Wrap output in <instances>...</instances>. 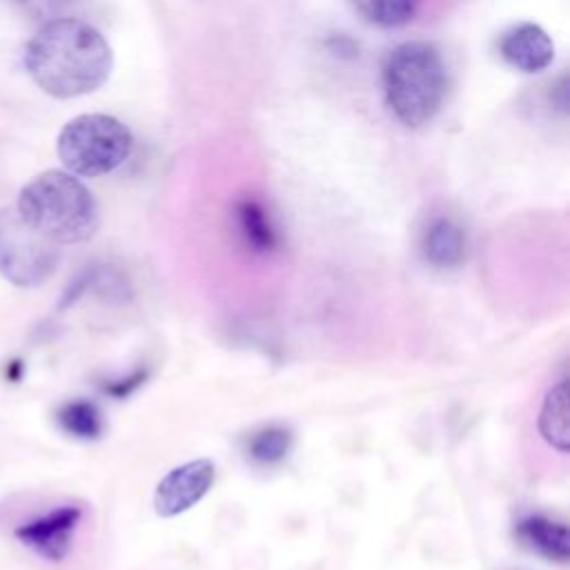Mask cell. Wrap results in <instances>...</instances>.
Returning <instances> with one entry per match:
<instances>
[{"label": "cell", "instance_id": "cell-5", "mask_svg": "<svg viewBox=\"0 0 570 570\" xmlns=\"http://www.w3.org/2000/svg\"><path fill=\"white\" fill-rule=\"evenodd\" d=\"M62 261L60 245L22 220L18 209H0V276L20 289L45 285Z\"/></svg>", "mask_w": 570, "mask_h": 570}, {"label": "cell", "instance_id": "cell-1", "mask_svg": "<svg viewBox=\"0 0 570 570\" xmlns=\"http://www.w3.org/2000/svg\"><path fill=\"white\" fill-rule=\"evenodd\" d=\"M24 67L31 80L53 98H78L102 87L114 67L107 38L85 20L45 22L29 40Z\"/></svg>", "mask_w": 570, "mask_h": 570}, {"label": "cell", "instance_id": "cell-16", "mask_svg": "<svg viewBox=\"0 0 570 570\" xmlns=\"http://www.w3.org/2000/svg\"><path fill=\"white\" fill-rule=\"evenodd\" d=\"M85 0H13V4L36 22H51L60 18H71V13Z\"/></svg>", "mask_w": 570, "mask_h": 570}, {"label": "cell", "instance_id": "cell-6", "mask_svg": "<svg viewBox=\"0 0 570 570\" xmlns=\"http://www.w3.org/2000/svg\"><path fill=\"white\" fill-rule=\"evenodd\" d=\"M216 476L209 459H194L169 470L154 492V510L158 517H176L196 505L212 488Z\"/></svg>", "mask_w": 570, "mask_h": 570}, {"label": "cell", "instance_id": "cell-18", "mask_svg": "<svg viewBox=\"0 0 570 570\" xmlns=\"http://www.w3.org/2000/svg\"><path fill=\"white\" fill-rule=\"evenodd\" d=\"M330 49H332V53H336V56H343V53H350V56H354L356 53V45L347 38V36H343V33H338V36H332L330 38Z\"/></svg>", "mask_w": 570, "mask_h": 570}, {"label": "cell", "instance_id": "cell-3", "mask_svg": "<svg viewBox=\"0 0 570 570\" xmlns=\"http://www.w3.org/2000/svg\"><path fill=\"white\" fill-rule=\"evenodd\" d=\"M16 209L24 223L58 245L85 243L100 225L94 194L73 174L60 169L31 178L20 189Z\"/></svg>", "mask_w": 570, "mask_h": 570}, {"label": "cell", "instance_id": "cell-7", "mask_svg": "<svg viewBox=\"0 0 570 570\" xmlns=\"http://www.w3.org/2000/svg\"><path fill=\"white\" fill-rule=\"evenodd\" d=\"M82 512L78 505H58L16 528V539L47 561H62L71 548Z\"/></svg>", "mask_w": 570, "mask_h": 570}, {"label": "cell", "instance_id": "cell-19", "mask_svg": "<svg viewBox=\"0 0 570 570\" xmlns=\"http://www.w3.org/2000/svg\"><path fill=\"white\" fill-rule=\"evenodd\" d=\"M22 372H24L22 361H20V358H13V361H9L7 367H4V379H7L9 383H18V381L22 379Z\"/></svg>", "mask_w": 570, "mask_h": 570}, {"label": "cell", "instance_id": "cell-17", "mask_svg": "<svg viewBox=\"0 0 570 570\" xmlns=\"http://www.w3.org/2000/svg\"><path fill=\"white\" fill-rule=\"evenodd\" d=\"M142 381H145V372H136V374H131V376H127V379H122V381H111V383H107V385H105V392L111 394V396H116V399H122V396H127L131 390H136Z\"/></svg>", "mask_w": 570, "mask_h": 570}, {"label": "cell", "instance_id": "cell-10", "mask_svg": "<svg viewBox=\"0 0 570 570\" xmlns=\"http://www.w3.org/2000/svg\"><path fill=\"white\" fill-rule=\"evenodd\" d=\"M234 223L240 243L252 254H272L278 247V232L261 200L240 198L234 207Z\"/></svg>", "mask_w": 570, "mask_h": 570}, {"label": "cell", "instance_id": "cell-11", "mask_svg": "<svg viewBox=\"0 0 570 570\" xmlns=\"http://www.w3.org/2000/svg\"><path fill=\"white\" fill-rule=\"evenodd\" d=\"M517 534L530 550L539 552L550 561L566 563L570 557L568 528L543 514H530L521 519L517 525Z\"/></svg>", "mask_w": 570, "mask_h": 570}, {"label": "cell", "instance_id": "cell-13", "mask_svg": "<svg viewBox=\"0 0 570 570\" xmlns=\"http://www.w3.org/2000/svg\"><path fill=\"white\" fill-rule=\"evenodd\" d=\"M58 428L80 441H94L102 434V414L96 403L87 399H73L56 410Z\"/></svg>", "mask_w": 570, "mask_h": 570}, {"label": "cell", "instance_id": "cell-9", "mask_svg": "<svg viewBox=\"0 0 570 570\" xmlns=\"http://www.w3.org/2000/svg\"><path fill=\"white\" fill-rule=\"evenodd\" d=\"M465 252L468 238L456 220L436 216L425 225L421 236V254L425 263L436 269H454L465 261Z\"/></svg>", "mask_w": 570, "mask_h": 570}, {"label": "cell", "instance_id": "cell-2", "mask_svg": "<svg viewBox=\"0 0 570 570\" xmlns=\"http://www.w3.org/2000/svg\"><path fill=\"white\" fill-rule=\"evenodd\" d=\"M390 111L410 129L430 125L448 94V69L441 51L425 40H407L390 49L381 65Z\"/></svg>", "mask_w": 570, "mask_h": 570}, {"label": "cell", "instance_id": "cell-4", "mask_svg": "<svg viewBox=\"0 0 570 570\" xmlns=\"http://www.w3.org/2000/svg\"><path fill=\"white\" fill-rule=\"evenodd\" d=\"M134 149L129 127L109 114H82L58 134V158L73 176H102L118 169Z\"/></svg>", "mask_w": 570, "mask_h": 570}, {"label": "cell", "instance_id": "cell-12", "mask_svg": "<svg viewBox=\"0 0 570 570\" xmlns=\"http://www.w3.org/2000/svg\"><path fill=\"white\" fill-rule=\"evenodd\" d=\"M539 432L541 436L557 448L559 452H568L570 430H568V383L561 379L552 385L543 399V407L539 412Z\"/></svg>", "mask_w": 570, "mask_h": 570}, {"label": "cell", "instance_id": "cell-14", "mask_svg": "<svg viewBox=\"0 0 570 570\" xmlns=\"http://www.w3.org/2000/svg\"><path fill=\"white\" fill-rule=\"evenodd\" d=\"M354 11L370 24L381 29H396L407 24L421 0H350Z\"/></svg>", "mask_w": 570, "mask_h": 570}, {"label": "cell", "instance_id": "cell-15", "mask_svg": "<svg viewBox=\"0 0 570 570\" xmlns=\"http://www.w3.org/2000/svg\"><path fill=\"white\" fill-rule=\"evenodd\" d=\"M289 445H292V432L281 425H269L249 439L247 452L256 463L274 465L287 456Z\"/></svg>", "mask_w": 570, "mask_h": 570}, {"label": "cell", "instance_id": "cell-8", "mask_svg": "<svg viewBox=\"0 0 570 570\" xmlns=\"http://www.w3.org/2000/svg\"><path fill=\"white\" fill-rule=\"evenodd\" d=\"M499 56L521 73H539L554 60V42L537 22H517L501 31L497 40Z\"/></svg>", "mask_w": 570, "mask_h": 570}]
</instances>
